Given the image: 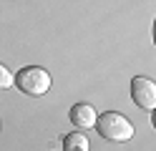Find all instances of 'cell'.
<instances>
[{
	"label": "cell",
	"instance_id": "obj_1",
	"mask_svg": "<svg viewBox=\"0 0 156 151\" xmlns=\"http://www.w3.org/2000/svg\"><path fill=\"white\" fill-rule=\"evenodd\" d=\"M15 86L25 96H45L51 91V73L45 68H38V66L20 68L15 76Z\"/></svg>",
	"mask_w": 156,
	"mask_h": 151
},
{
	"label": "cell",
	"instance_id": "obj_2",
	"mask_svg": "<svg viewBox=\"0 0 156 151\" xmlns=\"http://www.w3.org/2000/svg\"><path fill=\"white\" fill-rule=\"evenodd\" d=\"M96 128H98V134L103 138H108V141H129L133 136L131 121L126 118L123 113H116V111L101 113L98 121H96Z\"/></svg>",
	"mask_w": 156,
	"mask_h": 151
},
{
	"label": "cell",
	"instance_id": "obj_3",
	"mask_svg": "<svg viewBox=\"0 0 156 151\" xmlns=\"http://www.w3.org/2000/svg\"><path fill=\"white\" fill-rule=\"evenodd\" d=\"M131 98L139 108L154 111L156 108V83L146 76H136L131 81Z\"/></svg>",
	"mask_w": 156,
	"mask_h": 151
},
{
	"label": "cell",
	"instance_id": "obj_4",
	"mask_svg": "<svg viewBox=\"0 0 156 151\" xmlns=\"http://www.w3.org/2000/svg\"><path fill=\"white\" fill-rule=\"evenodd\" d=\"M71 121L76 128H96V121H98V113L91 103H76L71 108Z\"/></svg>",
	"mask_w": 156,
	"mask_h": 151
},
{
	"label": "cell",
	"instance_id": "obj_5",
	"mask_svg": "<svg viewBox=\"0 0 156 151\" xmlns=\"http://www.w3.org/2000/svg\"><path fill=\"white\" fill-rule=\"evenodd\" d=\"M88 138H86L81 131H73V134H66L63 138V151H88Z\"/></svg>",
	"mask_w": 156,
	"mask_h": 151
},
{
	"label": "cell",
	"instance_id": "obj_6",
	"mask_svg": "<svg viewBox=\"0 0 156 151\" xmlns=\"http://www.w3.org/2000/svg\"><path fill=\"white\" fill-rule=\"evenodd\" d=\"M10 86H15V76L0 63V91H5V88H10Z\"/></svg>",
	"mask_w": 156,
	"mask_h": 151
},
{
	"label": "cell",
	"instance_id": "obj_7",
	"mask_svg": "<svg viewBox=\"0 0 156 151\" xmlns=\"http://www.w3.org/2000/svg\"><path fill=\"white\" fill-rule=\"evenodd\" d=\"M151 126H154V128H156V108H154V111H151Z\"/></svg>",
	"mask_w": 156,
	"mask_h": 151
},
{
	"label": "cell",
	"instance_id": "obj_8",
	"mask_svg": "<svg viewBox=\"0 0 156 151\" xmlns=\"http://www.w3.org/2000/svg\"><path fill=\"white\" fill-rule=\"evenodd\" d=\"M154 43H156V20H154Z\"/></svg>",
	"mask_w": 156,
	"mask_h": 151
}]
</instances>
